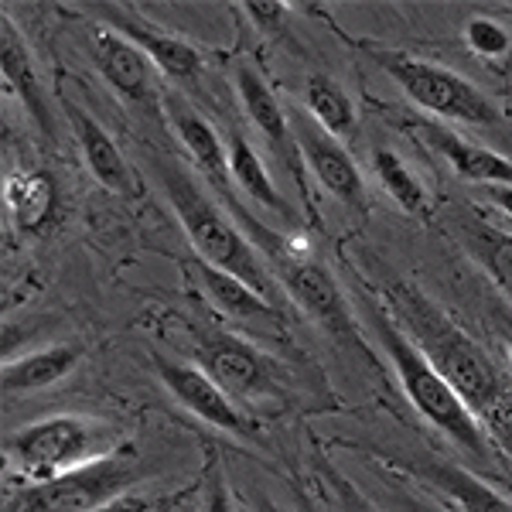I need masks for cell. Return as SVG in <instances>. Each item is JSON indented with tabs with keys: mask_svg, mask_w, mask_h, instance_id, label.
Here are the masks:
<instances>
[{
	"mask_svg": "<svg viewBox=\"0 0 512 512\" xmlns=\"http://www.w3.org/2000/svg\"><path fill=\"white\" fill-rule=\"evenodd\" d=\"M386 304L396 325L414 338L427 362L475 414L482 431L512 454V379L495 366L492 355L414 284H393L386 291Z\"/></svg>",
	"mask_w": 512,
	"mask_h": 512,
	"instance_id": "6da1fadb",
	"label": "cell"
},
{
	"mask_svg": "<svg viewBox=\"0 0 512 512\" xmlns=\"http://www.w3.org/2000/svg\"><path fill=\"white\" fill-rule=\"evenodd\" d=\"M154 171H158V181L164 185V195H168L178 222L185 226L188 239H192L198 260L239 277L260 297L277 304L280 284L274 280V274H270L260 250L250 243V236L239 233L236 222L202 192V185H198L175 158H168V154L154 158Z\"/></svg>",
	"mask_w": 512,
	"mask_h": 512,
	"instance_id": "7a4b0ae2",
	"label": "cell"
},
{
	"mask_svg": "<svg viewBox=\"0 0 512 512\" xmlns=\"http://www.w3.org/2000/svg\"><path fill=\"white\" fill-rule=\"evenodd\" d=\"M369 325L383 345V352L390 355L396 376H400L403 390H407L410 403L420 410V417L431 420L448 441L458 444L461 451H468L472 458L492 461V444L489 434L482 431V424L475 420L472 410L461 403V396L444 383V376L427 362V355L417 349L414 338L396 325V318L386 308H376L373 301H366Z\"/></svg>",
	"mask_w": 512,
	"mask_h": 512,
	"instance_id": "3957f363",
	"label": "cell"
},
{
	"mask_svg": "<svg viewBox=\"0 0 512 512\" xmlns=\"http://www.w3.org/2000/svg\"><path fill=\"white\" fill-rule=\"evenodd\" d=\"M140 478L144 465L134 448L106 451L103 458L86 461L76 472L21 485L7 495L4 512H96L120 502Z\"/></svg>",
	"mask_w": 512,
	"mask_h": 512,
	"instance_id": "277c9868",
	"label": "cell"
},
{
	"mask_svg": "<svg viewBox=\"0 0 512 512\" xmlns=\"http://www.w3.org/2000/svg\"><path fill=\"white\" fill-rule=\"evenodd\" d=\"M366 52L420 110L437 113V117L454 123H472V127H495L499 123V110H495L492 99L468 79H461L458 72L414 59L400 48H366Z\"/></svg>",
	"mask_w": 512,
	"mask_h": 512,
	"instance_id": "5b68a950",
	"label": "cell"
},
{
	"mask_svg": "<svg viewBox=\"0 0 512 512\" xmlns=\"http://www.w3.org/2000/svg\"><path fill=\"white\" fill-rule=\"evenodd\" d=\"M106 444H110L106 427H99L86 417L59 414L21 427L14 437H7L4 451L7 461L24 478V485H31L59 478L65 472H76L86 461L103 458Z\"/></svg>",
	"mask_w": 512,
	"mask_h": 512,
	"instance_id": "8992f818",
	"label": "cell"
},
{
	"mask_svg": "<svg viewBox=\"0 0 512 512\" xmlns=\"http://www.w3.org/2000/svg\"><path fill=\"white\" fill-rule=\"evenodd\" d=\"M253 236L260 239V256L267 260L270 274L287 294L291 301H297V308L308 318H315L328 335L338 338V342H349L359 349V335H355L349 304H345L342 291H338L335 277L328 274L321 263L308 260L294 250L291 239H280L274 233H267L263 226L250 222Z\"/></svg>",
	"mask_w": 512,
	"mask_h": 512,
	"instance_id": "52a82bcc",
	"label": "cell"
},
{
	"mask_svg": "<svg viewBox=\"0 0 512 512\" xmlns=\"http://www.w3.org/2000/svg\"><path fill=\"white\" fill-rule=\"evenodd\" d=\"M195 359L198 369L236 403L280 393V373L274 362L233 332H202L195 342Z\"/></svg>",
	"mask_w": 512,
	"mask_h": 512,
	"instance_id": "ba28073f",
	"label": "cell"
},
{
	"mask_svg": "<svg viewBox=\"0 0 512 512\" xmlns=\"http://www.w3.org/2000/svg\"><path fill=\"white\" fill-rule=\"evenodd\" d=\"M291 130L297 140V151H301V161L311 168L318 185L325 188L328 195H335L342 205H349V209L355 212L366 209V181H362L359 168H355V161L349 158V151L338 144V137L321 130L308 113H294Z\"/></svg>",
	"mask_w": 512,
	"mask_h": 512,
	"instance_id": "9c48e42d",
	"label": "cell"
},
{
	"mask_svg": "<svg viewBox=\"0 0 512 512\" xmlns=\"http://www.w3.org/2000/svg\"><path fill=\"white\" fill-rule=\"evenodd\" d=\"M154 369H158V379L164 383L181 407L188 414H195L202 424L216 427V431H226V434H236V437H253L256 427L253 420L239 410V403L233 396L222 393V386L212 383L202 369L195 366H185V362H171V359H154Z\"/></svg>",
	"mask_w": 512,
	"mask_h": 512,
	"instance_id": "30bf717a",
	"label": "cell"
},
{
	"mask_svg": "<svg viewBox=\"0 0 512 512\" xmlns=\"http://www.w3.org/2000/svg\"><path fill=\"white\" fill-rule=\"evenodd\" d=\"M386 465L410 478H420L427 489H434L458 512H512L506 495H499L492 485H485L482 478L454 461L431 458V454H403V458H386Z\"/></svg>",
	"mask_w": 512,
	"mask_h": 512,
	"instance_id": "8fae6325",
	"label": "cell"
},
{
	"mask_svg": "<svg viewBox=\"0 0 512 512\" xmlns=\"http://www.w3.org/2000/svg\"><path fill=\"white\" fill-rule=\"evenodd\" d=\"M99 14H103L106 28H113L127 41H134L140 52L154 62V69H161L164 76L185 79V82H195L202 76L205 59L192 41L168 35V31H161V28H151V24H144L137 14H130L127 7H120V4H99Z\"/></svg>",
	"mask_w": 512,
	"mask_h": 512,
	"instance_id": "7c38bea8",
	"label": "cell"
},
{
	"mask_svg": "<svg viewBox=\"0 0 512 512\" xmlns=\"http://www.w3.org/2000/svg\"><path fill=\"white\" fill-rule=\"evenodd\" d=\"M93 59L103 79L110 82L127 103L154 106L158 103V82H154V62L144 52L117 35L113 28H99L93 35Z\"/></svg>",
	"mask_w": 512,
	"mask_h": 512,
	"instance_id": "4fadbf2b",
	"label": "cell"
},
{
	"mask_svg": "<svg viewBox=\"0 0 512 512\" xmlns=\"http://www.w3.org/2000/svg\"><path fill=\"white\" fill-rule=\"evenodd\" d=\"M414 134L424 140L427 147L441 158L448 168L458 171L461 178L478 181V185H512V161L502 158V154L489 151L482 144H472L454 130L441 127V123H414Z\"/></svg>",
	"mask_w": 512,
	"mask_h": 512,
	"instance_id": "5bb4252c",
	"label": "cell"
},
{
	"mask_svg": "<svg viewBox=\"0 0 512 512\" xmlns=\"http://www.w3.org/2000/svg\"><path fill=\"white\" fill-rule=\"evenodd\" d=\"M236 93H239V103H243L250 123L260 130L263 137H267V144L274 147L277 158L294 171L297 161H301V151H297L291 117H287L284 106L277 103L274 89L263 82V76L253 69V65L239 62L236 65Z\"/></svg>",
	"mask_w": 512,
	"mask_h": 512,
	"instance_id": "9a60e30c",
	"label": "cell"
},
{
	"mask_svg": "<svg viewBox=\"0 0 512 512\" xmlns=\"http://www.w3.org/2000/svg\"><path fill=\"white\" fill-rule=\"evenodd\" d=\"M161 110H164V120H168L171 130H175V137L185 144V151L192 154L195 168L202 171L209 181H216V185H226L229 181V154H226L222 137L216 134V127H212V123L178 93H164Z\"/></svg>",
	"mask_w": 512,
	"mask_h": 512,
	"instance_id": "2e32d148",
	"label": "cell"
},
{
	"mask_svg": "<svg viewBox=\"0 0 512 512\" xmlns=\"http://www.w3.org/2000/svg\"><path fill=\"white\" fill-rule=\"evenodd\" d=\"M198 280H202L209 301L226 318H233L246 328H260V332H280L284 328V315L277 311V304L260 297L239 277L226 274L219 267H209V263H198Z\"/></svg>",
	"mask_w": 512,
	"mask_h": 512,
	"instance_id": "e0dca14e",
	"label": "cell"
},
{
	"mask_svg": "<svg viewBox=\"0 0 512 512\" xmlns=\"http://www.w3.org/2000/svg\"><path fill=\"white\" fill-rule=\"evenodd\" d=\"M69 120L76 127L79 147H82V158H86L89 171L103 188L117 195H137V178L130 171L127 158L117 147V140L106 134V127L96 117H89L82 106H69Z\"/></svg>",
	"mask_w": 512,
	"mask_h": 512,
	"instance_id": "ac0fdd59",
	"label": "cell"
},
{
	"mask_svg": "<svg viewBox=\"0 0 512 512\" xmlns=\"http://www.w3.org/2000/svg\"><path fill=\"white\" fill-rule=\"evenodd\" d=\"M0 69H4V79L14 93L21 96L24 110L28 117L38 123V130L52 140V117H48V103H45V93H41V82L31 69V55L24 48V38L18 35V28L11 24V18L0 21Z\"/></svg>",
	"mask_w": 512,
	"mask_h": 512,
	"instance_id": "d6986e66",
	"label": "cell"
},
{
	"mask_svg": "<svg viewBox=\"0 0 512 512\" xmlns=\"http://www.w3.org/2000/svg\"><path fill=\"white\" fill-rule=\"evenodd\" d=\"M79 362H82V345H52V349L28 352V355H21V359L4 362L0 386H4L7 396L48 390V386L62 383Z\"/></svg>",
	"mask_w": 512,
	"mask_h": 512,
	"instance_id": "ffe728a7",
	"label": "cell"
},
{
	"mask_svg": "<svg viewBox=\"0 0 512 512\" xmlns=\"http://www.w3.org/2000/svg\"><path fill=\"white\" fill-rule=\"evenodd\" d=\"M4 202L21 233H41L59 209V188L48 171H21L7 178Z\"/></svg>",
	"mask_w": 512,
	"mask_h": 512,
	"instance_id": "44dd1931",
	"label": "cell"
},
{
	"mask_svg": "<svg viewBox=\"0 0 512 512\" xmlns=\"http://www.w3.org/2000/svg\"><path fill=\"white\" fill-rule=\"evenodd\" d=\"M226 154H229V178L239 185V192H246L253 202H260L263 209L277 212V216H287V212H291L287 198L277 192L274 181H270V175H267V168H263V161L256 158L253 144L239 134V130L236 134H229Z\"/></svg>",
	"mask_w": 512,
	"mask_h": 512,
	"instance_id": "7402d4cb",
	"label": "cell"
},
{
	"mask_svg": "<svg viewBox=\"0 0 512 512\" xmlns=\"http://www.w3.org/2000/svg\"><path fill=\"white\" fill-rule=\"evenodd\" d=\"M458 229H461V236H465L468 250H472L478 260H482V267L489 270L495 287L512 301V236L475 216L461 219Z\"/></svg>",
	"mask_w": 512,
	"mask_h": 512,
	"instance_id": "603a6c76",
	"label": "cell"
},
{
	"mask_svg": "<svg viewBox=\"0 0 512 512\" xmlns=\"http://www.w3.org/2000/svg\"><path fill=\"white\" fill-rule=\"evenodd\" d=\"M304 106H308V117L332 137L355 134V106L335 79L311 76L304 82Z\"/></svg>",
	"mask_w": 512,
	"mask_h": 512,
	"instance_id": "cb8c5ba5",
	"label": "cell"
},
{
	"mask_svg": "<svg viewBox=\"0 0 512 512\" xmlns=\"http://www.w3.org/2000/svg\"><path fill=\"white\" fill-rule=\"evenodd\" d=\"M373 164H376L379 185L390 192V198L403 212H410V216H427V212H431V195H427V188L414 178V171L403 164V158H396L393 151L379 147V151H373Z\"/></svg>",
	"mask_w": 512,
	"mask_h": 512,
	"instance_id": "d4e9b609",
	"label": "cell"
},
{
	"mask_svg": "<svg viewBox=\"0 0 512 512\" xmlns=\"http://www.w3.org/2000/svg\"><path fill=\"white\" fill-rule=\"evenodd\" d=\"M465 41L468 48L478 55H485V59H502V55H509L512 48V38L509 31L502 28L499 21L492 18H472L465 24Z\"/></svg>",
	"mask_w": 512,
	"mask_h": 512,
	"instance_id": "484cf974",
	"label": "cell"
},
{
	"mask_svg": "<svg viewBox=\"0 0 512 512\" xmlns=\"http://www.w3.org/2000/svg\"><path fill=\"white\" fill-rule=\"evenodd\" d=\"M318 472L325 475V482H328V489H332V499H335L338 512H379L376 502L366 499V495L355 489V485L342 472H338V468L328 465V461H321Z\"/></svg>",
	"mask_w": 512,
	"mask_h": 512,
	"instance_id": "4316f807",
	"label": "cell"
},
{
	"mask_svg": "<svg viewBox=\"0 0 512 512\" xmlns=\"http://www.w3.org/2000/svg\"><path fill=\"white\" fill-rule=\"evenodd\" d=\"M202 485H205V506H202V512H236V502H233V495H229V485H226V478H222L216 461L209 465V472H205Z\"/></svg>",
	"mask_w": 512,
	"mask_h": 512,
	"instance_id": "83f0119b",
	"label": "cell"
},
{
	"mask_svg": "<svg viewBox=\"0 0 512 512\" xmlns=\"http://www.w3.org/2000/svg\"><path fill=\"white\" fill-rule=\"evenodd\" d=\"M243 11L250 14L253 24L260 31H267V35H280L284 31V18H287V4H277V0H253V4H243Z\"/></svg>",
	"mask_w": 512,
	"mask_h": 512,
	"instance_id": "f1b7e54d",
	"label": "cell"
},
{
	"mask_svg": "<svg viewBox=\"0 0 512 512\" xmlns=\"http://www.w3.org/2000/svg\"><path fill=\"white\" fill-rule=\"evenodd\" d=\"M489 198L495 209L512 216V185H489Z\"/></svg>",
	"mask_w": 512,
	"mask_h": 512,
	"instance_id": "f546056e",
	"label": "cell"
},
{
	"mask_svg": "<svg viewBox=\"0 0 512 512\" xmlns=\"http://www.w3.org/2000/svg\"><path fill=\"white\" fill-rule=\"evenodd\" d=\"M147 509H151V502L134 495V499H120V502H113V506L96 509V512H147Z\"/></svg>",
	"mask_w": 512,
	"mask_h": 512,
	"instance_id": "4dcf8cb0",
	"label": "cell"
},
{
	"mask_svg": "<svg viewBox=\"0 0 512 512\" xmlns=\"http://www.w3.org/2000/svg\"><path fill=\"white\" fill-rule=\"evenodd\" d=\"M400 506H403V512H444V509L431 506V502L414 499V495H403V499H400Z\"/></svg>",
	"mask_w": 512,
	"mask_h": 512,
	"instance_id": "1f68e13d",
	"label": "cell"
}]
</instances>
